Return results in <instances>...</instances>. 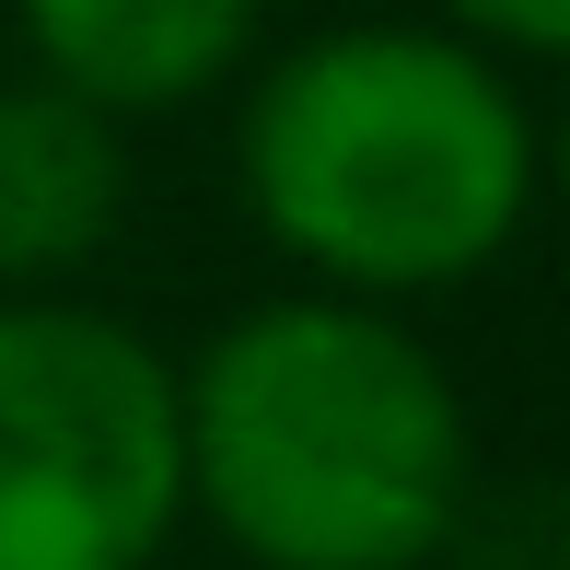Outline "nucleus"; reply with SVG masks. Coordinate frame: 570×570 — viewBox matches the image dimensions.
<instances>
[{"label": "nucleus", "mask_w": 570, "mask_h": 570, "mask_svg": "<svg viewBox=\"0 0 570 570\" xmlns=\"http://www.w3.org/2000/svg\"><path fill=\"white\" fill-rule=\"evenodd\" d=\"M535 94L454 23H326L245 82L233 187L315 292L431 303L535 222Z\"/></svg>", "instance_id": "obj_1"}, {"label": "nucleus", "mask_w": 570, "mask_h": 570, "mask_svg": "<svg viewBox=\"0 0 570 570\" xmlns=\"http://www.w3.org/2000/svg\"><path fill=\"white\" fill-rule=\"evenodd\" d=\"M187 512L245 570H443L478 512V420L443 350L361 292H279L175 361Z\"/></svg>", "instance_id": "obj_2"}, {"label": "nucleus", "mask_w": 570, "mask_h": 570, "mask_svg": "<svg viewBox=\"0 0 570 570\" xmlns=\"http://www.w3.org/2000/svg\"><path fill=\"white\" fill-rule=\"evenodd\" d=\"M175 524V361L106 303L0 292V570H164Z\"/></svg>", "instance_id": "obj_3"}, {"label": "nucleus", "mask_w": 570, "mask_h": 570, "mask_svg": "<svg viewBox=\"0 0 570 570\" xmlns=\"http://www.w3.org/2000/svg\"><path fill=\"white\" fill-rule=\"evenodd\" d=\"M128 128L47 70L0 82V292H70L128 233Z\"/></svg>", "instance_id": "obj_4"}, {"label": "nucleus", "mask_w": 570, "mask_h": 570, "mask_svg": "<svg viewBox=\"0 0 570 570\" xmlns=\"http://www.w3.org/2000/svg\"><path fill=\"white\" fill-rule=\"evenodd\" d=\"M23 70L70 82L117 128L210 106L268 36V0H12Z\"/></svg>", "instance_id": "obj_5"}, {"label": "nucleus", "mask_w": 570, "mask_h": 570, "mask_svg": "<svg viewBox=\"0 0 570 570\" xmlns=\"http://www.w3.org/2000/svg\"><path fill=\"white\" fill-rule=\"evenodd\" d=\"M431 23L478 36L489 59H512V70H548L570 47V0H431Z\"/></svg>", "instance_id": "obj_6"}]
</instances>
